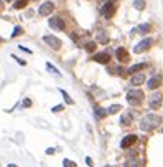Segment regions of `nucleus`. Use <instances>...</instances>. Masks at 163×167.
Returning <instances> with one entry per match:
<instances>
[{
    "label": "nucleus",
    "instance_id": "34",
    "mask_svg": "<svg viewBox=\"0 0 163 167\" xmlns=\"http://www.w3.org/2000/svg\"><path fill=\"white\" fill-rule=\"evenodd\" d=\"M5 2H10V0H5Z\"/></svg>",
    "mask_w": 163,
    "mask_h": 167
},
{
    "label": "nucleus",
    "instance_id": "36",
    "mask_svg": "<svg viewBox=\"0 0 163 167\" xmlns=\"http://www.w3.org/2000/svg\"><path fill=\"white\" fill-rule=\"evenodd\" d=\"M0 41H2V38H0Z\"/></svg>",
    "mask_w": 163,
    "mask_h": 167
},
{
    "label": "nucleus",
    "instance_id": "19",
    "mask_svg": "<svg viewBox=\"0 0 163 167\" xmlns=\"http://www.w3.org/2000/svg\"><path fill=\"white\" fill-rule=\"evenodd\" d=\"M94 114H96V118H97V119H104L109 113H107V109H102V108L97 106V108H96V113Z\"/></svg>",
    "mask_w": 163,
    "mask_h": 167
},
{
    "label": "nucleus",
    "instance_id": "27",
    "mask_svg": "<svg viewBox=\"0 0 163 167\" xmlns=\"http://www.w3.org/2000/svg\"><path fill=\"white\" fill-rule=\"evenodd\" d=\"M63 165H64V167H76V164H74L73 161H69V159H64V161H63Z\"/></svg>",
    "mask_w": 163,
    "mask_h": 167
},
{
    "label": "nucleus",
    "instance_id": "1",
    "mask_svg": "<svg viewBox=\"0 0 163 167\" xmlns=\"http://www.w3.org/2000/svg\"><path fill=\"white\" fill-rule=\"evenodd\" d=\"M160 124H161V118L158 116V114L148 113V114H145V116L142 118V121H140L138 126H140L142 131H153V129H157Z\"/></svg>",
    "mask_w": 163,
    "mask_h": 167
},
{
    "label": "nucleus",
    "instance_id": "6",
    "mask_svg": "<svg viewBox=\"0 0 163 167\" xmlns=\"http://www.w3.org/2000/svg\"><path fill=\"white\" fill-rule=\"evenodd\" d=\"M152 43H153V40H152V38H143L142 41H138V43L135 45L133 51H135V53H143V51H147L148 48H150Z\"/></svg>",
    "mask_w": 163,
    "mask_h": 167
},
{
    "label": "nucleus",
    "instance_id": "13",
    "mask_svg": "<svg viewBox=\"0 0 163 167\" xmlns=\"http://www.w3.org/2000/svg\"><path fill=\"white\" fill-rule=\"evenodd\" d=\"M145 83V76H143V73H135V75H132V78H130V84H133L135 88H138L140 84Z\"/></svg>",
    "mask_w": 163,
    "mask_h": 167
},
{
    "label": "nucleus",
    "instance_id": "26",
    "mask_svg": "<svg viewBox=\"0 0 163 167\" xmlns=\"http://www.w3.org/2000/svg\"><path fill=\"white\" fill-rule=\"evenodd\" d=\"M46 68H48V70H50V71H51V73H55V75H59V71H58V70H56V68H55V66H53L51 63H46Z\"/></svg>",
    "mask_w": 163,
    "mask_h": 167
},
{
    "label": "nucleus",
    "instance_id": "23",
    "mask_svg": "<svg viewBox=\"0 0 163 167\" xmlns=\"http://www.w3.org/2000/svg\"><path fill=\"white\" fill-rule=\"evenodd\" d=\"M124 167H138V162H137V159H128Z\"/></svg>",
    "mask_w": 163,
    "mask_h": 167
},
{
    "label": "nucleus",
    "instance_id": "17",
    "mask_svg": "<svg viewBox=\"0 0 163 167\" xmlns=\"http://www.w3.org/2000/svg\"><path fill=\"white\" fill-rule=\"evenodd\" d=\"M133 122V119L130 114H122V118H120V124L122 126H130V124Z\"/></svg>",
    "mask_w": 163,
    "mask_h": 167
},
{
    "label": "nucleus",
    "instance_id": "7",
    "mask_svg": "<svg viewBox=\"0 0 163 167\" xmlns=\"http://www.w3.org/2000/svg\"><path fill=\"white\" fill-rule=\"evenodd\" d=\"M53 10H55V3L48 0V2H45V3H41V5H40L38 13H40L41 17H48V15H51V13H53Z\"/></svg>",
    "mask_w": 163,
    "mask_h": 167
},
{
    "label": "nucleus",
    "instance_id": "20",
    "mask_svg": "<svg viewBox=\"0 0 163 167\" xmlns=\"http://www.w3.org/2000/svg\"><path fill=\"white\" fill-rule=\"evenodd\" d=\"M145 5H147V2H145V0H133V7H135L138 12L145 10Z\"/></svg>",
    "mask_w": 163,
    "mask_h": 167
},
{
    "label": "nucleus",
    "instance_id": "5",
    "mask_svg": "<svg viewBox=\"0 0 163 167\" xmlns=\"http://www.w3.org/2000/svg\"><path fill=\"white\" fill-rule=\"evenodd\" d=\"M100 13H102L104 18H111L114 13H116V3H114V0H111V2H105L104 7L100 8Z\"/></svg>",
    "mask_w": 163,
    "mask_h": 167
},
{
    "label": "nucleus",
    "instance_id": "25",
    "mask_svg": "<svg viewBox=\"0 0 163 167\" xmlns=\"http://www.w3.org/2000/svg\"><path fill=\"white\" fill-rule=\"evenodd\" d=\"M22 33H23L22 27H15V30H13V33H12V38H15V36H18V35H22Z\"/></svg>",
    "mask_w": 163,
    "mask_h": 167
},
{
    "label": "nucleus",
    "instance_id": "31",
    "mask_svg": "<svg viewBox=\"0 0 163 167\" xmlns=\"http://www.w3.org/2000/svg\"><path fill=\"white\" fill-rule=\"evenodd\" d=\"M46 154H48V156L55 154V149H51V147H50V149H46Z\"/></svg>",
    "mask_w": 163,
    "mask_h": 167
},
{
    "label": "nucleus",
    "instance_id": "12",
    "mask_svg": "<svg viewBox=\"0 0 163 167\" xmlns=\"http://www.w3.org/2000/svg\"><path fill=\"white\" fill-rule=\"evenodd\" d=\"M116 58L119 60V63H127V61L130 60V56H128V51L120 46V48L116 50Z\"/></svg>",
    "mask_w": 163,
    "mask_h": 167
},
{
    "label": "nucleus",
    "instance_id": "33",
    "mask_svg": "<svg viewBox=\"0 0 163 167\" xmlns=\"http://www.w3.org/2000/svg\"><path fill=\"white\" fill-rule=\"evenodd\" d=\"M8 167H17V165H13V164H10V165H8Z\"/></svg>",
    "mask_w": 163,
    "mask_h": 167
},
{
    "label": "nucleus",
    "instance_id": "9",
    "mask_svg": "<svg viewBox=\"0 0 163 167\" xmlns=\"http://www.w3.org/2000/svg\"><path fill=\"white\" fill-rule=\"evenodd\" d=\"M161 84H163V76L161 75H155V76H152V78L148 79L147 86H148V89H157V88H160Z\"/></svg>",
    "mask_w": 163,
    "mask_h": 167
},
{
    "label": "nucleus",
    "instance_id": "16",
    "mask_svg": "<svg viewBox=\"0 0 163 167\" xmlns=\"http://www.w3.org/2000/svg\"><path fill=\"white\" fill-rule=\"evenodd\" d=\"M152 30V27H150V23H142V25H138L133 32H137V33H140V35H145V33H148Z\"/></svg>",
    "mask_w": 163,
    "mask_h": 167
},
{
    "label": "nucleus",
    "instance_id": "18",
    "mask_svg": "<svg viewBox=\"0 0 163 167\" xmlns=\"http://www.w3.org/2000/svg\"><path fill=\"white\" fill-rule=\"evenodd\" d=\"M96 48H97V43H96V41H88V43L84 45V50L88 51V53H94Z\"/></svg>",
    "mask_w": 163,
    "mask_h": 167
},
{
    "label": "nucleus",
    "instance_id": "15",
    "mask_svg": "<svg viewBox=\"0 0 163 167\" xmlns=\"http://www.w3.org/2000/svg\"><path fill=\"white\" fill-rule=\"evenodd\" d=\"M96 40H97V43L105 45L109 41V36H107V33H105L104 30H100V32H97V35H96Z\"/></svg>",
    "mask_w": 163,
    "mask_h": 167
},
{
    "label": "nucleus",
    "instance_id": "28",
    "mask_svg": "<svg viewBox=\"0 0 163 167\" xmlns=\"http://www.w3.org/2000/svg\"><path fill=\"white\" fill-rule=\"evenodd\" d=\"M63 108H64L63 104H58V106H55V108L51 109V111H53V113H59V111H63Z\"/></svg>",
    "mask_w": 163,
    "mask_h": 167
},
{
    "label": "nucleus",
    "instance_id": "21",
    "mask_svg": "<svg viewBox=\"0 0 163 167\" xmlns=\"http://www.w3.org/2000/svg\"><path fill=\"white\" fill-rule=\"evenodd\" d=\"M28 3V0H15L13 2V8H17V10H22V8H25Z\"/></svg>",
    "mask_w": 163,
    "mask_h": 167
},
{
    "label": "nucleus",
    "instance_id": "29",
    "mask_svg": "<svg viewBox=\"0 0 163 167\" xmlns=\"http://www.w3.org/2000/svg\"><path fill=\"white\" fill-rule=\"evenodd\" d=\"M86 162L89 164V167H94V164H92V159H91V157H86Z\"/></svg>",
    "mask_w": 163,
    "mask_h": 167
},
{
    "label": "nucleus",
    "instance_id": "4",
    "mask_svg": "<svg viewBox=\"0 0 163 167\" xmlns=\"http://www.w3.org/2000/svg\"><path fill=\"white\" fill-rule=\"evenodd\" d=\"M48 23H50V27L53 28V30H59V32H63L64 28H66V23H64V20H63L61 17H58V15L51 17L50 20H48Z\"/></svg>",
    "mask_w": 163,
    "mask_h": 167
},
{
    "label": "nucleus",
    "instance_id": "8",
    "mask_svg": "<svg viewBox=\"0 0 163 167\" xmlns=\"http://www.w3.org/2000/svg\"><path fill=\"white\" fill-rule=\"evenodd\" d=\"M161 101H163V96L160 93H155L153 96H150V101H148V108L152 109V111H155L161 106Z\"/></svg>",
    "mask_w": 163,
    "mask_h": 167
},
{
    "label": "nucleus",
    "instance_id": "3",
    "mask_svg": "<svg viewBox=\"0 0 163 167\" xmlns=\"http://www.w3.org/2000/svg\"><path fill=\"white\" fill-rule=\"evenodd\" d=\"M43 41L53 50H59L61 48V40L58 36H55V35H45L43 36Z\"/></svg>",
    "mask_w": 163,
    "mask_h": 167
},
{
    "label": "nucleus",
    "instance_id": "2",
    "mask_svg": "<svg viewBox=\"0 0 163 167\" xmlns=\"http://www.w3.org/2000/svg\"><path fill=\"white\" fill-rule=\"evenodd\" d=\"M142 101H143V91L142 89L133 88L127 93V103L130 104V106H138Z\"/></svg>",
    "mask_w": 163,
    "mask_h": 167
},
{
    "label": "nucleus",
    "instance_id": "35",
    "mask_svg": "<svg viewBox=\"0 0 163 167\" xmlns=\"http://www.w3.org/2000/svg\"><path fill=\"white\" fill-rule=\"evenodd\" d=\"M161 132H163V127H161Z\"/></svg>",
    "mask_w": 163,
    "mask_h": 167
},
{
    "label": "nucleus",
    "instance_id": "10",
    "mask_svg": "<svg viewBox=\"0 0 163 167\" xmlns=\"http://www.w3.org/2000/svg\"><path fill=\"white\" fill-rule=\"evenodd\" d=\"M92 60L100 63V65H107V63H111V55H109L107 51H102V53H96L92 56Z\"/></svg>",
    "mask_w": 163,
    "mask_h": 167
},
{
    "label": "nucleus",
    "instance_id": "30",
    "mask_svg": "<svg viewBox=\"0 0 163 167\" xmlns=\"http://www.w3.org/2000/svg\"><path fill=\"white\" fill-rule=\"evenodd\" d=\"M23 106H31V101H30V99H25V101H23Z\"/></svg>",
    "mask_w": 163,
    "mask_h": 167
},
{
    "label": "nucleus",
    "instance_id": "22",
    "mask_svg": "<svg viewBox=\"0 0 163 167\" xmlns=\"http://www.w3.org/2000/svg\"><path fill=\"white\" fill-rule=\"evenodd\" d=\"M120 109H122L120 104H111V106L107 108V113H109V114H116V113L120 111Z\"/></svg>",
    "mask_w": 163,
    "mask_h": 167
},
{
    "label": "nucleus",
    "instance_id": "14",
    "mask_svg": "<svg viewBox=\"0 0 163 167\" xmlns=\"http://www.w3.org/2000/svg\"><path fill=\"white\" fill-rule=\"evenodd\" d=\"M147 66H148L147 63H138V65H133V66H130V68H128V71H127V73H128V75L140 73V71H142V70H145Z\"/></svg>",
    "mask_w": 163,
    "mask_h": 167
},
{
    "label": "nucleus",
    "instance_id": "11",
    "mask_svg": "<svg viewBox=\"0 0 163 167\" xmlns=\"http://www.w3.org/2000/svg\"><path fill=\"white\" fill-rule=\"evenodd\" d=\"M135 142H137V136L135 134H128V136H125L120 141V147H122V149H128V147H132Z\"/></svg>",
    "mask_w": 163,
    "mask_h": 167
},
{
    "label": "nucleus",
    "instance_id": "32",
    "mask_svg": "<svg viewBox=\"0 0 163 167\" xmlns=\"http://www.w3.org/2000/svg\"><path fill=\"white\" fill-rule=\"evenodd\" d=\"M97 2H100V3H105V2H111V0H97Z\"/></svg>",
    "mask_w": 163,
    "mask_h": 167
},
{
    "label": "nucleus",
    "instance_id": "24",
    "mask_svg": "<svg viewBox=\"0 0 163 167\" xmlns=\"http://www.w3.org/2000/svg\"><path fill=\"white\" fill-rule=\"evenodd\" d=\"M59 93H61V94H63V96H64V101H66V103H68V104H73V99L69 98V94L66 93L64 89H59Z\"/></svg>",
    "mask_w": 163,
    "mask_h": 167
}]
</instances>
